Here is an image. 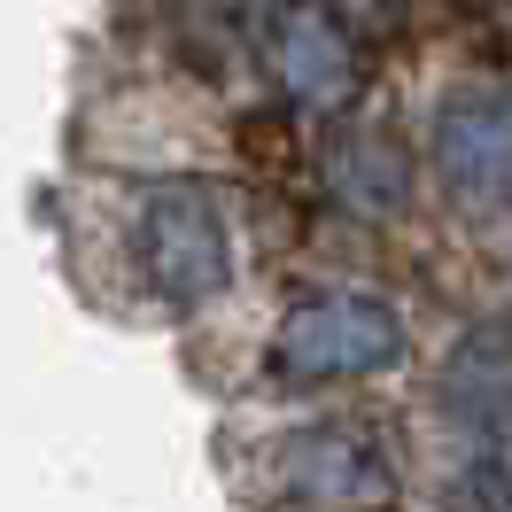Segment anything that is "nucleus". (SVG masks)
Instances as JSON below:
<instances>
[{
	"label": "nucleus",
	"instance_id": "obj_4",
	"mask_svg": "<svg viewBox=\"0 0 512 512\" xmlns=\"http://www.w3.org/2000/svg\"><path fill=\"white\" fill-rule=\"evenodd\" d=\"M435 156L443 179L466 202L497 210L512 202V101L505 94H458L435 109Z\"/></svg>",
	"mask_w": 512,
	"mask_h": 512
},
{
	"label": "nucleus",
	"instance_id": "obj_3",
	"mask_svg": "<svg viewBox=\"0 0 512 512\" xmlns=\"http://www.w3.org/2000/svg\"><path fill=\"white\" fill-rule=\"evenodd\" d=\"M388 450L365 427H311L280 450V497L288 505H373L388 497Z\"/></svg>",
	"mask_w": 512,
	"mask_h": 512
},
{
	"label": "nucleus",
	"instance_id": "obj_1",
	"mask_svg": "<svg viewBox=\"0 0 512 512\" xmlns=\"http://www.w3.org/2000/svg\"><path fill=\"white\" fill-rule=\"evenodd\" d=\"M404 350H412V334H404L396 303H381V295H311L272 334V373L295 388H326V381L388 373V365H404Z\"/></svg>",
	"mask_w": 512,
	"mask_h": 512
},
{
	"label": "nucleus",
	"instance_id": "obj_2",
	"mask_svg": "<svg viewBox=\"0 0 512 512\" xmlns=\"http://www.w3.org/2000/svg\"><path fill=\"white\" fill-rule=\"evenodd\" d=\"M140 264L163 303H179V311L218 303L233 280V241H225L218 202L202 187H156L140 210Z\"/></svg>",
	"mask_w": 512,
	"mask_h": 512
},
{
	"label": "nucleus",
	"instance_id": "obj_5",
	"mask_svg": "<svg viewBox=\"0 0 512 512\" xmlns=\"http://www.w3.org/2000/svg\"><path fill=\"white\" fill-rule=\"evenodd\" d=\"M272 70H280V86H288L303 109H342L357 94V55L342 24L311 8V0H280L272 8Z\"/></svg>",
	"mask_w": 512,
	"mask_h": 512
}]
</instances>
